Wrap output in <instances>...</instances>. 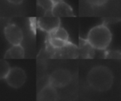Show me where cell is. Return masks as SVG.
<instances>
[{"label":"cell","instance_id":"obj_9","mask_svg":"<svg viewBox=\"0 0 121 101\" xmlns=\"http://www.w3.org/2000/svg\"><path fill=\"white\" fill-rule=\"evenodd\" d=\"M25 57V50L23 47L19 45H13L12 47L6 51L4 58L5 59H22Z\"/></svg>","mask_w":121,"mask_h":101},{"label":"cell","instance_id":"obj_2","mask_svg":"<svg viewBox=\"0 0 121 101\" xmlns=\"http://www.w3.org/2000/svg\"><path fill=\"white\" fill-rule=\"evenodd\" d=\"M86 40L95 49L104 50L110 45L112 34L107 26L100 24L90 30Z\"/></svg>","mask_w":121,"mask_h":101},{"label":"cell","instance_id":"obj_10","mask_svg":"<svg viewBox=\"0 0 121 101\" xmlns=\"http://www.w3.org/2000/svg\"><path fill=\"white\" fill-rule=\"evenodd\" d=\"M79 53L84 58H92L95 56V49L90 45L86 40L80 38Z\"/></svg>","mask_w":121,"mask_h":101},{"label":"cell","instance_id":"obj_8","mask_svg":"<svg viewBox=\"0 0 121 101\" xmlns=\"http://www.w3.org/2000/svg\"><path fill=\"white\" fill-rule=\"evenodd\" d=\"M58 99V93L56 88L51 85L45 86L37 95V100H56Z\"/></svg>","mask_w":121,"mask_h":101},{"label":"cell","instance_id":"obj_1","mask_svg":"<svg viewBox=\"0 0 121 101\" xmlns=\"http://www.w3.org/2000/svg\"><path fill=\"white\" fill-rule=\"evenodd\" d=\"M87 82L89 86L95 90H109L114 82L113 73L107 67L99 65L95 66L89 71L87 75Z\"/></svg>","mask_w":121,"mask_h":101},{"label":"cell","instance_id":"obj_11","mask_svg":"<svg viewBox=\"0 0 121 101\" xmlns=\"http://www.w3.org/2000/svg\"><path fill=\"white\" fill-rule=\"evenodd\" d=\"M48 44L52 49H60L68 46L72 43L71 41H66V40L48 36Z\"/></svg>","mask_w":121,"mask_h":101},{"label":"cell","instance_id":"obj_3","mask_svg":"<svg viewBox=\"0 0 121 101\" xmlns=\"http://www.w3.org/2000/svg\"><path fill=\"white\" fill-rule=\"evenodd\" d=\"M71 74L68 70L57 69L52 71L48 78V84L55 88H62L70 84Z\"/></svg>","mask_w":121,"mask_h":101},{"label":"cell","instance_id":"obj_7","mask_svg":"<svg viewBox=\"0 0 121 101\" xmlns=\"http://www.w3.org/2000/svg\"><path fill=\"white\" fill-rule=\"evenodd\" d=\"M51 13L52 16L57 17H71L75 16L71 6L63 1L52 4Z\"/></svg>","mask_w":121,"mask_h":101},{"label":"cell","instance_id":"obj_13","mask_svg":"<svg viewBox=\"0 0 121 101\" xmlns=\"http://www.w3.org/2000/svg\"><path fill=\"white\" fill-rule=\"evenodd\" d=\"M10 68L9 63L5 59H0V80L5 79Z\"/></svg>","mask_w":121,"mask_h":101},{"label":"cell","instance_id":"obj_12","mask_svg":"<svg viewBox=\"0 0 121 101\" xmlns=\"http://www.w3.org/2000/svg\"><path fill=\"white\" fill-rule=\"evenodd\" d=\"M48 36L66 40V41H70V37L67 31L64 28H62L60 26L59 27H57L56 29H55L54 30H52V32H50L48 34Z\"/></svg>","mask_w":121,"mask_h":101},{"label":"cell","instance_id":"obj_5","mask_svg":"<svg viewBox=\"0 0 121 101\" xmlns=\"http://www.w3.org/2000/svg\"><path fill=\"white\" fill-rule=\"evenodd\" d=\"M4 35L6 40L11 45H19L23 40V33L18 26L9 24L4 28Z\"/></svg>","mask_w":121,"mask_h":101},{"label":"cell","instance_id":"obj_16","mask_svg":"<svg viewBox=\"0 0 121 101\" xmlns=\"http://www.w3.org/2000/svg\"><path fill=\"white\" fill-rule=\"evenodd\" d=\"M51 2V4H56V3H58V2H60V1H63V0H49Z\"/></svg>","mask_w":121,"mask_h":101},{"label":"cell","instance_id":"obj_4","mask_svg":"<svg viewBox=\"0 0 121 101\" xmlns=\"http://www.w3.org/2000/svg\"><path fill=\"white\" fill-rule=\"evenodd\" d=\"M26 78L27 76L24 70L20 67H13L10 68L5 80L9 86L14 89H17L23 86L26 81Z\"/></svg>","mask_w":121,"mask_h":101},{"label":"cell","instance_id":"obj_15","mask_svg":"<svg viewBox=\"0 0 121 101\" xmlns=\"http://www.w3.org/2000/svg\"><path fill=\"white\" fill-rule=\"evenodd\" d=\"M7 1L10 4H14V5H18L23 2V0H7Z\"/></svg>","mask_w":121,"mask_h":101},{"label":"cell","instance_id":"obj_14","mask_svg":"<svg viewBox=\"0 0 121 101\" xmlns=\"http://www.w3.org/2000/svg\"><path fill=\"white\" fill-rule=\"evenodd\" d=\"M86 1L93 7H100L107 4L109 0H86Z\"/></svg>","mask_w":121,"mask_h":101},{"label":"cell","instance_id":"obj_6","mask_svg":"<svg viewBox=\"0 0 121 101\" xmlns=\"http://www.w3.org/2000/svg\"><path fill=\"white\" fill-rule=\"evenodd\" d=\"M60 26V17H54V16H44L40 17L37 20V26L42 31H45L47 33H50L52 30L56 29Z\"/></svg>","mask_w":121,"mask_h":101}]
</instances>
